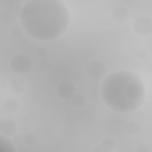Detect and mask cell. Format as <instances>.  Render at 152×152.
Masks as SVG:
<instances>
[{"instance_id":"obj_1","label":"cell","mask_w":152,"mask_h":152,"mask_svg":"<svg viewBox=\"0 0 152 152\" xmlns=\"http://www.w3.org/2000/svg\"><path fill=\"white\" fill-rule=\"evenodd\" d=\"M26 33L40 41L58 39L66 31L70 15L65 3L59 0L27 1L20 13Z\"/></svg>"},{"instance_id":"obj_2","label":"cell","mask_w":152,"mask_h":152,"mask_svg":"<svg viewBox=\"0 0 152 152\" xmlns=\"http://www.w3.org/2000/svg\"><path fill=\"white\" fill-rule=\"evenodd\" d=\"M101 97L106 105L113 112L129 113L144 104L145 87L137 74L125 70L116 71L104 80Z\"/></svg>"},{"instance_id":"obj_3","label":"cell","mask_w":152,"mask_h":152,"mask_svg":"<svg viewBox=\"0 0 152 152\" xmlns=\"http://www.w3.org/2000/svg\"><path fill=\"white\" fill-rule=\"evenodd\" d=\"M11 66L14 72L22 74L29 71L31 67V62L27 56L20 55L13 58L11 61Z\"/></svg>"},{"instance_id":"obj_4","label":"cell","mask_w":152,"mask_h":152,"mask_svg":"<svg viewBox=\"0 0 152 152\" xmlns=\"http://www.w3.org/2000/svg\"><path fill=\"white\" fill-rule=\"evenodd\" d=\"M134 30L137 34L141 36H148L151 33V18L142 16L135 20L134 26Z\"/></svg>"},{"instance_id":"obj_5","label":"cell","mask_w":152,"mask_h":152,"mask_svg":"<svg viewBox=\"0 0 152 152\" xmlns=\"http://www.w3.org/2000/svg\"><path fill=\"white\" fill-rule=\"evenodd\" d=\"M87 72L90 75L94 78H99L102 77L104 71V66L102 64L97 62H94L90 64V66H88Z\"/></svg>"},{"instance_id":"obj_6","label":"cell","mask_w":152,"mask_h":152,"mask_svg":"<svg viewBox=\"0 0 152 152\" xmlns=\"http://www.w3.org/2000/svg\"><path fill=\"white\" fill-rule=\"evenodd\" d=\"M112 17L116 22L123 23L129 17V12L125 7H118L113 10Z\"/></svg>"},{"instance_id":"obj_7","label":"cell","mask_w":152,"mask_h":152,"mask_svg":"<svg viewBox=\"0 0 152 152\" xmlns=\"http://www.w3.org/2000/svg\"><path fill=\"white\" fill-rule=\"evenodd\" d=\"M58 91L59 96H61V97L68 99L72 96L74 90L71 84H68L66 83H64L59 85Z\"/></svg>"},{"instance_id":"obj_8","label":"cell","mask_w":152,"mask_h":152,"mask_svg":"<svg viewBox=\"0 0 152 152\" xmlns=\"http://www.w3.org/2000/svg\"><path fill=\"white\" fill-rule=\"evenodd\" d=\"M0 147L1 148L5 147V151H13L14 150V145L10 142V140L2 135H1Z\"/></svg>"},{"instance_id":"obj_9","label":"cell","mask_w":152,"mask_h":152,"mask_svg":"<svg viewBox=\"0 0 152 152\" xmlns=\"http://www.w3.org/2000/svg\"><path fill=\"white\" fill-rule=\"evenodd\" d=\"M138 123L135 122H132L128 124V127H126V131L128 132V134L132 135H137L140 131V126H138Z\"/></svg>"}]
</instances>
